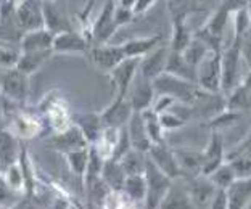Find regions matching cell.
<instances>
[{
	"mask_svg": "<svg viewBox=\"0 0 251 209\" xmlns=\"http://www.w3.org/2000/svg\"><path fill=\"white\" fill-rule=\"evenodd\" d=\"M250 66L242 53V44H232L222 50V81L221 93L227 97L243 82Z\"/></svg>",
	"mask_w": 251,
	"mask_h": 209,
	"instance_id": "cell-1",
	"label": "cell"
},
{
	"mask_svg": "<svg viewBox=\"0 0 251 209\" xmlns=\"http://www.w3.org/2000/svg\"><path fill=\"white\" fill-rule=\"evenodd\" d=\"M169 13L173 18V34H171L169 48L174 53H184L193 39V31L188 26V15L193 11V7H185V3L169 2Z\"/></svg>",
	"mask_w": 251,
	"mask_h": 209,
	"instance_id": "cell-2",
	"label": "cell"
},
{
	"mask_svg": "<svg viewBox=\"0 0 251 209\" xmlns=\"http://www.w3.org/2000/svg\"><path fill=\"white\" fill-rule=\"evenodd\" d=\"M221 81H222V52H209L197 68V86L206 93L219 95Z\"/></svg>",
	"mask_w": 251,
	"mask_h": 209,
	"instance_id": "cell-3",
	"label": "cell"
},
{
	"mask_svg": "<svg viewBox=\"0 0 251 209\" xmlns=\"http://www.w3.org/2000/svg\"><path fill=\"white\" fill-rule=\"evenodd\" d=\"M145 180H147V200L144 209H159L164 196L169 191L174 180H171L168 176L159 171V169L148 160L145 169Z\"/></svg>",
	"mask_w": 251,
	"mask_h": 209,
	"instance_id": "cell-4",
	"label": "cell"
},
{
	"mask_svg": "<svg viewBox=\"0 0 251 209\" xmlns=\"http://www.w3.org/2000/svg\"><path fill=\"white\" fill-rule=\"evenodd\" d=\"M15 21H16L18 29L23 34L45 29L44 2H37V0H23V2H16Z\"/></svg>",
	"mask_w": 251,
	"mask_h": 209,
	"instance_id": "cell-5",
	"label": "cell"
},
{
	"mask_svg": "<svg viewBox=\"0 0 251 209\" xmlns=\"http://www.w3.org/2000/svg\"><path fill=\"white\" fill-rule=\"evenodd\" d=\"M118 27L115 24V2H105L101 5L99 15L94 18L92 29H90V45H105L110 44Z\"/></svg>",
	"mask_w": 251,
	"mask_h": 209,
	"instance_id": "cell-6",
	"label": "cell"
},
{
	"mask_svg": "<svg viewBox=\"0 0 251 209\" xmlns=\"http://www.w3.org/2000/svg\"><path fill=\"white\" fill-rule=\"evenodd\" d=\"M0 90L7 100L13 103H23L29 95V76L16 68L3 71L0 76Z\"/></svg>",
	"mask_w": 251,
	"mask_h": 209,
	"instance_id": "cell-7",
	"label": "cell"
},
{
	"mask_svg": "<svg viewBox=\"0 0 251 209\" xmlns=\"http://www.w3.org/2000/svg\"><path fill=\"white\" fill-rule=\"evenodd\" d=\"M89 60L97 70L103 74H110L116 66H119L126 60L124 50L121 45H94L89 50Z\"/></svg>",
	"mask_w": 251,
	"mask_h": 209,
	"instance_id": "cell-8",
	"label": "cell"
},
{
	"mask_svg": "<svg viewBox=\"0 0 251 209\" xmlns=\"http://www.w3.org/2000/svg\"><path fill=\"white\" fill-rule=\"evenodd\" d=\"M47 143L50 148L58 151L63 156L70 155L73 151L85 150L90 146L87 140H85L84 134L81 132V129L77 126H74V124H71V126L65 129L63 132H56L53 135H50Z\"/></svg>",
	"mask_w": 251,
	"mask_h": 209,
	"instance_id": "cell-9",
	"label": "cell"
},
{
	"mask_svg": "<svg viewBox=\"0 0 251 209\" xmlns=\"http://www.w3.org/2000/svg\"><path fill=\"white\" fill-rule=\"evenodd\" d=\"M203 151V167L201 176L208 177L216 169L227 161V150L224 143V137L219 131H211V137Z\"/></svg>",
	"mask_w": 251,
	"mask_h": 209,
	"instance_id": "cell-10",
	"label": "cell"
},
{
	"mask_svg": "<svg viewBox=\"0 0 251 209\" xmlns=\"http://www.w3.org/2000/svg\"><path fill=\"white\" fill-rule=\"evenodd\" d=\"M139 66L140 60L126 58L121 65L116 66L108 74L113 87V97H127L130 86L134 84L135 77L139 76Z\"/></svg>",
	"mask_w": 251,
	"mask_h": 209,
	"instance_id": "cell-11",
	"label": "cell"
},
{
	"mask_svg": "<svg viewBox=\"0 0 251 209\" xmlns=\"http://www.w3.org/2000/svg\"><path fill=\"white\" fill-rule=\"evenodd\" d=\"M147 156H148V160L171 180L176 182V180H179L182 177V171H180L177 158H176L174 148L168 146L166 142L159 143V145H151V148L147 153Z\"/></svg>",
	"mask_w": 251,
	"mask_h": 209,
	"instance_id": "cell-12",
	"label": "cell"
},
{
	"mask_svg": "<svg viewBox=\"0 0 251 209\" xmlns=\"http://www.w3.org/2000/svg\"><path fill=\"white\" fill-rule=\"evenodd\" d=\"M132 115V106H130L129 100L126 97H113L111 103L100 113L105 127L119 129V131L127 126Z\"/></svg>",
	"mask_w": 251,
	"mask_h": 209,
	"instance_id": "cell-13",
	"label": "cell"
},
{
	"mask_svg": "<svg viewBox=\"0 0 251 209\" xmlns=\"http://www.w3.org/2000/svg\"><path fill=\"white\" fill-rule=\"evenodd\" d=\"M169 53H171L169 45L161 44L156 50H153L150 55H147L145 58L140 60L139 76L151 82L155 81V79H158L159 76H163L164 72H166Z\"/></svg>",
	"mask_w": 251,
	"mask_h": 209,
	"instance_id": "cell-14",
	"label": "cell"
},
{
	"mask_svg": "<svg viewBox=\"0 0 251 209\" xmlns=\"http://www.w3.org/2000/svg\"><path fill=\"white\" fill-rule=\"evenodd\" d=\"M126 98L129 100L134 113H144L147 110H151L153 101L156 98L153 82L147 81V79H144L142 76H137Z\"/></svg>",
	"mask_w": 251,
	"mask_h": 209,
	"instance_id": "cell-15",
	"label": "cell"
},
{
	"mask_svg": "<svg viewBox=\"0 0 251 209\" xmlns=\"http://www.w3.org/2000/svg\"><path fill=\"white\" fill-rule=\"evenodd\" d=\"M23 150H25V146L21 143V139L16 137L8 127H5L0 132V169H2V172L11 166L18 164Z\"/></svg>",
	"mask_w": 251,
	"mask_h": 209,
	"instance_id": "cell-16",
	"label": "cell"
},
{
	"mask_svg": "<svg viewBox=\"0 0 251 209\" xmlns=\"http://www.w3.org/2000/svg\"><path fill=\"white\" fill-rule=\"evenodd\" d=\"M185 187L193 201V206H197V208H209L216 191H218V188L214 187L213 182L204 176L188 177Z\"/></svg>",
	"mask_w": 251,
	"mask_h": 209,
	"instance_id": "cell-17",
	"label": "cell"
},
{
	"mask_svg": "<svg viewBox=\"0 0 251 209\" xmlns=\"http://www.w3.org/2000/svg\"><path fill=\"white\" fill-rule=\"evenodd\" d=\"M163 44V34H153V36L135 37L130 41L121 44L126 58L130 60H142L147 55H150L153 50H156Z\"/></svg>",
	"mask_w": 251,
	"mask_h": 209,
	"instance_id": "cell-18",
	"label": "cell"
},
{
	"mask_svg": "<svg viewBox=\"0 0 251 209\" xmlns=\"http://www.w3.org/2000/svg\"><path fill=\"white\" fill-rule=\"evenodd\" d=\"M90 42L79 31H68L55 36L53 53H89Z\"/></svg>",
	"mask_w": 251,
	"mask_h": 209,
	"instance_id": "cell-19",
	"label": "cell"
},
{
	"mask_svg": "<svg viewBox=\"0 0 251 209\" xmlns=\"http://www.w3.org/2000/svg\"><path fill=\"white\" fill-rule=\"evenodd\" d=\"M41 108H44V111L47 113V119L53 134L63 132L73 124V117L70 116L68 106L61 98H49V103L41 106Z\"/></svg>",
	"mask_w": 251,
	"mask_h": 209,
	"instance_id": "cell-20",
	"label": "cell"
},
{
	"mask_svg": "<svg viewBox=\"0 0 251 209\" xmlns=\"http://www.w3.org/2000/svg\"><path fill=\"white\" fill-rule=\"evenodd\" d=\"M73 124L81 129V132L84 134V137L89 142V145H95L105 129L100 113H92V111L79 113V115L73 117Z\"/></svg>",
	"mask_w": 251,
	"mask_h": 209,
	"instance_id": "cell-21",
	"label": "cell"
},
{
	"mask_svg": "<svg viewBox=\"0 0 251 209\" xmlns=\"http://www.w3.org/2000/svg\"><path fill=\"white\" fill-rule=\"evenodd\" d=\"M18 139H32L41 134L42 122L37 119L36 116L27 115V113L13 111L11 115V126L8 127Z\"/></svg>",
	"mask_w": 251,
	"mask_h": 209,
	"instance_id": "cell-22",
	"label": "cell"
},
{
	"mask_svg": "<svg viewBox=\"0 0 251 209\" xmlns=\"http://www.w3.org/2000/svg\"><path fill=\"white\" fill-rule=\"evenodd\" d=\"M55 36L47 29L26 32L21 36L20 52H53Z\"/></svg>",
	"mask_w": 251,
	"mask_h": 209,
	"instance_id": "cell-23",
	"label": "cell"
},
{
	"mask_svg": "<svg viewBox=\"0 0 251 209\" xmlns=\"http://www.w3.org/2000/svg\"><path fill=\"white\" fill-rule=\"evenodd\" d=\"M44 20L45 29L52 32L53 36H58V34L68 31H74L71 20L66 15H63V11L53 2H44Z\"/></svg>",
	"mask_w": 251,
	"mask_h": 209,
	"instance_id": "cell-24",
	"label": "cell"
},
{
	"mask_svg": "<svg viewBox=\"0 0 251 209\" xmlns=\"http://www.w3.org/2000/svg\"><path fill=\"white\" fill-rule=\"evenodd\" d=\"M176 158L179 161L182 177H195L201 176L203 167V151L192 150V148H174Z\"/></svg>",
	"mask_w": 251,
	"mask_h": 209,
	"instance_id": "cell-25",
	"label": "cell"
},
{
	"mask_svg": "<svg viewBox=\"0 0 251 209\" xmlns=\"http://www.w3.org/2000/svg\"><path fill=\"white\" fill-rule=\"evenodd\" d=\"M126 129H127L132 148L147 155L151 148V142H150V139H148L142 113H134L132 117H130V121L127 122V126H126Z\"/></svg>",
	"mask_w": 251,
	"mask_h": 209,
	"instance_id": "cell-26",
	"label": "cell"
},
{
	"mask_svg": "<svg viewBox=\"0 0 251 209\" xmlns=\"http://www.w3.org/2000/svg\"><path fill=\"white\" fill-rule=\"evenodd\" d=\"M226 108L238 113L251 111V70L240 86L226 97Z\"/></svg>",
	"mask_w": 251,
	"mask_h": 209,
	"instance_id": "cell-27",
	"label": "cell"
},
{
	"mask_svg": "<svg viewBox=\"0 0 251 209\" xmlns=\"http://www.w3.org/2000/svg\"><path fill=\"white\" fill-rule=\"evenodd\" d=\"M229 209H248L251 205V179L235 180L226 190Z\"/></svg>",
	"mask_w": 251,
	"mask_h": 209,
	"instance_id": "cell-28",
	"label": "cell"
},
{
	"mask_svg": "<svg viewBox=\"0 0 251 209\" xmlns=\"http://www.w3.org/2000/svg\"><path fill=\"white\" fill-rule=\"evenodd\" d=\"M251 29V5L247 2L232 15V44H243Z\"/></svg>",
	"mask_w": 251,
	"mask_h": 209,
	"instance_id": "cell-29",
	"label": "cell"
},
{
	"mask_svg": "<svg viewBox=\"0 0 251 209\" xmlns=\"http://www.w3.org/2000/svg\"><path fill=\"white\" fill-rule=\"evenodd\" d=\"M159 209H195V206H193V201L185 185H177L174 182L164 196Z\"/></svg>",
	"mask_w": 251,
	"mask_h": 209,
	"instance_id": "cell-30",
	"label": "cell"
},
{
	"mask_svg": "<svg viewBox=\"0 0 251 209\" xmlns=\"http://www.w3.org/2000/svg\"><path fill=\"white\" fill-rule=\"evenodd\" d=\"M101 179L111 191H123L127 176H126L121 163L115 160H106L103 169H101Z\"/></svg>",
	"mask_w": 251,
	"mask_h": 209,
	"instance_id": "cell-31",
	"label": "cell"
},
{
	"mask_svg": "<svg viewBox=\"0 0 251 209\" xmlns=\"http://www.w3.org/2000/svg\"><path fill=\"white\" fill-rule=\"evenodd\" d=\"M52 55L53 52H20V60L15 68L26 76H31L41 70Z\"/></svg>",
	"mask_w": 251,
	"mask_h": 209,
	"instance_id": "cell-32",
	"label": "cell"
},
{
	"mask_svg": "<svg viewBox=\"0 0 251 209\" xmlns=\"http://www.w3.org/2000/svg\"><path fill=\"white\" fill-rule=\"evenodd\" d=\"M166 72L171 76H176L179 79H184V81L197 84V70L187 63L182 53H174V52L169 53Z\"/></svg>",
	"mask_w": 251,
	"mask_h": 209,
	"instance_id": "cell-33",
	"label": "cell"
},
{
	"mask_svg": "<svg viewBox=\"0 0 251 209\" xmlns=\"http://www.w3.org/2000/svg\"><path fill=\"white\" fill-rule=\"evenodd\" d=\"M123 193L137 206L144 208L145 200H147V180L145 176H130L126 179Z\"/></svg>",
	"mask_w": 251,
	"mask_h": 209,
	"instance_id": "cell-34",
	"label": "cell"
},
{
	"mask_svg": "<svg viewBox=\"0 0 251 209\" xmlns=\"http://www.w3.org/2000/svg\"><path fill=\"white\" fill-rule=\"evenodd\" d=\"M119 163H121V166H123L126 176H127V177L142 176V174H145L148 156L145 153H142V151H137V150L132 148Z\"/></svg>",
	"mask_w": 251,
	"mask_h": 209,
	"instance_id": "cell-35",
	"label": "cell"
},
{
	"mask_svg": "<svg viewBox=\"0 0 251 209\" xmlns=\"http://www.w3.org/2000/svg\"><path fill=\"white\" fill-rule=\"evenodd\" d=\"M119 134L121 131L119 129H113V127H105L103 132H101L100 139L97 140V143L94 145L97 151L105 158V160H111L113 153H115V146L119 140Z\"/></svg>",
	"mask_w": 251,
	"mask_h": 209,
	"instance_id": "cell-36",
	"label": "cell"
},
{
	"mask_svg": "<svg viewBox=\"0 0 251 209\" xmlns=\"http://www.w3.org/2000/svg\"><path fill=\"white\" fill-rule=\"evenodd\" d=\"M142 117H144L145 122V129L148 134V139H150L151 145H159L164 143V132L161 127V122H159L158 115L153 110H147L142 113Z\"/></svg>",
	"mask_w": 251,
	"mask_h": 209,
	"instance_id": "cell-37",
	"label": "cell"
},
{
	"mask_svg": "<svg viewBox=\"0 0 251 209\" xmlns=\"http://www.w3.org/2000/svg\"><path fill=\"white\" fill-rule=\"evenodd\" d=\"M208 179L213 182V185L218 190H227L237 180V176H235V172H233L230 163L226 161L224 164L219 166L211 176H208Z\"/></svg>",
	"mask_w": 251,
	"mask_h": 209,
	"instance_id": "cell-38",
	"label": "cell"
},
{
	"mask_svg": "<svg viewBox=\"0 0 251 209\" xmlns=\"http://www.w3.org/2000/svg\"><path fill=\"white\" fill-rule=\"evenodd\" d=\"M209 52H211V50L206 47V44H203L200 39L193 37L190 45H188V47L185 48V52L182 53V56H184L188 65L197 70V68L200 66V63L204 60V56H206Z\"/></svg>",
	"mask_w": 251,
	"mask_h": 209,
	"instance_id": "cell-39",
	"label": "cell"
},
{
	"mask_svg": "<svg viewBox=\"0 0 251 209\" xmlns=\"http://www.w3.org/2000/svg\"><path fill=\"white\" fill-rule=\"evenodd\" d=\"M2 177L5 180V184L13 191H16V193H20V195H26V177L20 166V163L8 167L7 171H3Z\"/></svg>",
	"mask_w": 251,
	"mask_h": 209,
	"instance_id": "cell-40",
	"label": "cell"
},
{
	"mask_svg": "<svg viewBox=\"0 0 251 209\" xmlns=\"http://www.w3.org/2000/svg\"><path fill=\"white\" fill-rule=\"evenodd\" d=\"M65 160H66L68 167H70V171L74 176L84 179L85 172H87V166H89V148L73 151V153L65 156Z\"/></svg>",
	"mask_w": 251,
	"mask_h": 209,
	"instance_id": "cell-41",
	"label": "cell"
},
{
	"mask_svg": "<svg viewBox=\"0 0 251 209\" xmlns=\"http://www.w3.org/2000/svg\"><path fill=\"white\" fill-rule=\"evenodd\" d=\"M132 5L134 0H121V2H115V24L119 29L123 26H127L129 23H132V20L135 18L134 11H132Z\"/></svg>",
	"mask_w": 251,
	"mask_h": 209,
	"instance_id": "cell-42",
	"label": "cell"
},
{
	"mask_svg": "<svg viewBox=\"0 0 251 209\" xmlns=\"http://www.w3.org/2000/svg\"><path fill=\"white\" fill-rule=\"evenodd\" d=\"M235 172L237 180H248L251 179V156L247 155H237L227 160Z\"/></svg>",
	"mask_w": 251,
	"mask_h": 209,
	"instance_id": "cell-43",
	"label": "cell"
},
{
	"mask_svg": "<svg viewBox=\"0 0 251 209\" xmlns=\"http://www.w3.org/2000/svg\"><path fill=\"white\" fill-rule=\"evenodd\" d=\"M158 117H159V122H161V127H163L164 132L179 131V129H182L187 124V121L182 119L177 113H174L173 110L161 113V115H159Z\"/></svg>",
	"mask_w": 251,
	"mask_h": 209,
	"instance_id": "cell-44",
	"label": "cell"
},
{
	"mask_svg": "<svg viewBox=\"0 0 251 209\" xmlns=\"http://www.w3.org/2000/svg\"><path fill=\"white\" fill-rule=\"evenodd\" d=\"M129 203H132V201H130L123 191H110V193L106 195V198L103 200L101 208L103 209H124Z\"/></svg>",
	"mask_w": 251,
	"mask_h": 209,
	"instance_id": "cell-45",
	"label": "cell"
},
{
	"mask_svg": "<svg viewBox=\"0 0 251 209\" xmlns=\"http://www.w3.org/2000/svg\"><path fill=\"white\" fill-rule=\"evenodd\" d=\"M132 150V145H130V139H129V134H127V129H121V134H119V140L115 146V153H113L111 160L115 161H121L123 158Z\"/></svg>",
	"mask_w": 251,
	"mask_h": 209,
	"instance_id": "cell-46",
	"label": "cell"
},
{
	"mask_svg": "<svg viewBox=\"0 0 251 209\" xmlns=\"http://www.w3.org/2000/svg\"><path fill=\"white\" fill-rule=\"evenodd\" d=\"M18 60H20V50L0 45V68L11 70V68L16 66Z\"/></svg>",
	"mask_w": 251,
	"mask_h": 209,
	"instance_id": "cell-47",
	"label": "cell"
},
{
	"mask_svg": "<svg viewBox=\"0 0 251 209\" xmlns=\"http://www.w3.org/2000/svg\"><path fill=\"white\" fill-rule=\"evenodd\" d=\"M18 196H21L20 193H16V191H13L7 184H5L3 177L0 176V206H10L13 208V205L16 203V206L20 205L18 203Z\"/></svg>",
	"mask_w": 251,
	"mask_h": 209,
	"instance_id": "cell-48",
	"label": "cell"
},
{
	"mask_svg": "<svg viewBox=\"0 0 251 209\" xmlns=\"http://www.w3.org/2000/svg\"><path fill=\"white\" fill-rule=\"evenodd\" d=\"M209 209H229V203H227V193L226 190H218L214 195L213 201H211Z\"/></svg>",
	"mask_w": 251,
	"mask_h": 209,
	"instance_id": "cell-49",
	"label": "cell"
},
{
	"mask_svg": "<svg viewBox=\"0 0 251 209\" xmlns=\"http://www.w3.org/2000/svg\"><path fill=\"white\" fill-rule=\"evenodd\" d=\"M155 5H156L155 0H134L132 11L135 16H139V15L147 13V11H150L151 7H155Z\"/></svg>",
	"mask_w": 251,
	"mask_h": 209,
	"instance_id": "cell-50",
	"label": "cell"
},
{
	"mask_svg": "<svg viewBox=\"0 0 251 209\" xmlns=\"http://www.w3.org/2000/svg\"><path fill=\"white\" fill-rule=\"evenodd\" d=\"M84 209H103L101 206H95V205H89V203H85Z\"/></svg>",
	"mask_w": 251,
	"mask_h": 209,
	"instance_id": "cell-51",
	"label": "cell"
},
{
	"mask_svg": "<svg viewBox=\"0 0 251 209\" xmlns=\"http://www.w3.org/2000/svg\"><path fill=\"white\" fill-rule=\"evenodd\" d=\"M5 129V126H3V122H2V119H0V132H2Z\"/></svg>",
	"mask_w": 251,
	"mask_h": 209,
	"instance_id": "cell-52",
	"label": "cell"
},
{
	"mask_svg": "<svg viewBox=\"0 0 251 209\" xmlns=\"http://www.w3.org/2000/svg\"><path fill=\"white\" fill-rule=\"evenodd\" d=\"M0 209H13V208H10V206H0Z\"/></svg>",
	"mask_w": 251,
	"mask_h": 209,
	"instance_id": "cell-53",
	"label": "cell"
},
{
	"mask_svg": "<svg viewBox=\"0 0 251 209\" xmlns=\"http://www.w3.org/2000/svg\"><path fill=\"white\" fill-rule=\"evenodd\" d=\"M3 100V95H2V90H0V101Z\"/></svg>",
	"mask_w": 251,
	"mask_h": 209,
	"instance_id": "cell-54",
	"label": "cell"
},
{
	"mask_svg": "<svg viewBox=\"0 0 251 209\" xmlns=\"http://www.w3.org/2000/svg\"><path fill=\"white\" fill-rule=\"evenodd\" d=\"M0 176H2V169H0Z\"/></svg>",
	"mask_w": 251,
	"mask_h": 209,
	"instance_id": "cell-55",
	"label": "cell"
},
{
	"mask_svg": "<svg viewBox=\"0 0 251 209\" xmlns=\"http://www.w3.org/2000/svg\"><path fill=\"white\" fill-rule=\"evenodd\" d=\"M77 209H84V208H79V206H77Z\"/></svg>",
	"mask_w": 251,
	"mask_h": 209,
	"instance_id": "cell-56",
	"label": "cell"
},
{
	"mask_svg": "<svg viewBox=\"0 0 251 209\" xmlns=\"http://www.w3.org/2000/svg\"><path fill=\"white\" fill-rule=\"evenodd\" d=\"M250 5H251V3H250Z\"/></svg>",
	"mask_w": 251,
	"mask_h": 209,
	"instance_id": "cell-57",
	"label": "cell"
}]
</instances>
